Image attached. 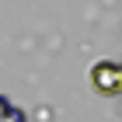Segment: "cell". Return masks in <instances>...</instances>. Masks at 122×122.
Returning <instances> with one entry per match:
<instances>
[{
  "label": "cell",
  "instance_id": "2",
  "mask_svg": "<svg viewBox=\"0 0 122 122\" xmlns=\"http://www.w3.org/2000/svg\"><path fill=\"white\" fill-rule=\"evenodd\" d=\"M0 122H28V119H25V112H21L10 98L0 94Z\"/></svg>",
  "mask_w": 122,
  "mask_h": 122
},
{
  "label": "cell",
  "instance_id": "1",
  "mask_svg": "<svg viewBox=\"0 0 122 122\" xmlns=\"http://www.w3.org/2000/svg\"><path fill=\"white\" fill-rule=\"evenodd\" d=\"M87 80H91V87L98 94L115 98V94L122 91V66L115 63V59H101V63H94L91 70H87Z\"/></svg>",
  "mask_w": 122,
  "mask_h": 122
}]
</instances>
